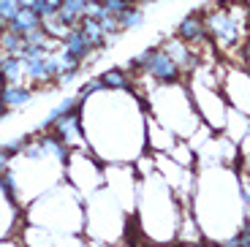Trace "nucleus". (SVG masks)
<instances>
[{
  "label": "nucleus",
  "instance_id": "obj_1",
  "mask_svg": "<svg viewBox=\"0 0 250 247\" xmlns=\"http://www.w3.org/2000/svg\"><path fill=\"white\" fill-rule=\"evenodd\" d=\"M234 11H237V6H229V3L201 11L204 25H207V36L215 41V46H239V41L245 38L248 22H245V17L242 19L234 17Z\"/></svg>",
  "mask_w": 250,
  "mask_h": 247
},
{
  "label": "nucleus",
  "instance_id": "obj_2",
  "mask_svg": "<svg viewBox=\"0 0 250 247\" xmlns=\"http://www.w3.org/2000/svg\"><path fill=\"white\" fill-rule=\"evenodd\" d=\"M128 65H131L133 74H144L147 79H152V84H180L182 76H185L182 68L161 49V46L144 49L142 55L133 57Z\"/></svg>",
  "mask_w": 250,
  "mask_h": 247
},
{
  "label": "nucleus",
  "instance_id": "obj_3",
  "mask_svg": "<svg viewBox=\"0 0 250 247\" xmlns=\"http://www.w3.org/2000/svg\"><path fill=\"white\" fill-rule=\"evenodd\" d=\"M52 133H55L68 149H87L84 128H82V106L74 111H68V114H62V117L52 125Z\"/></svg>",
  "mask_w": 250,
  "mask_h": 247
},
{
  "label": "nucleus",
  "instance_id": "obj_4",
  "mask_svg": "<svg viewBox=\"0 0 250 247\" xmlns=\"http://www.w3.org/2000/svg\"><path fill=\"white\" fill-rule=\"evenodd\" d=\"M60 46H62L65 52H68L71 57H76V60L82 62V65H84V62H90V60L95 57V52H98V49L93 46V43L87 41V36H84V33L79 30V27H71L68 36H65V38L60 41Z\"/></svg>",
  "mask_w": 250,
  "mask_h": 247
},
{
  "label": "nucleus",
  "instance_id": "obj_5",
  "mask_svg": "<svg viewBox=\"0 0 250 247\" xmlns=\"http://www.w3.org/2000/svg\"><path fill=\"white\" fill-rule=\"evenodd\" d=\"M177 38L185 41L188 46H199V43H207L209 36H207V25H204V17L201 14H188L177 25Z\"/></svg>",
  "mask_w": 250,
  "mask_h": 247
},
{
  "label": "nucleus",
  "instance_id": "obj_6",
  "mask_svg": "<svg viewBox=\"0 0 250 247\" xmlns=\"http://www.w3.org/2000/svg\"><path fill=\"white\" fill-rule=\"evenodd\" d=\"M0 84H27V68L22 57L0 52Z\"/></svg>",
  "mask_w": 250,
  "mask_h": 247
},
{
  "label": "nucleus",
  "instance_id": "obj_7",
  "mask_svg": "<svg viewBox=\"0 0 250 247\" xmlns=\"http://www.w3.org/2000/svg\"><path fill=\"white\" fill-rule=\"evenodd\" d=\"M0 98H3L8 111H14L30 103L36 98V90L30 84H0Z\"/></svg>",
  "mask_w": 250,
  "mask_h": 247
},
{
  "label": "nucleus",
  "instance_id": "obj_8",
  "mask_svg": "<svg viewBox=\"0 0 250 247\" xmlns=\"http://www.w3.org/2000/svg\"><path fill=\"white\" fill-rule=\"evenodd\" d=\"M98 76H101V82H104V87L112 90V93H131V87H133V76L125 68H109Z\"/></svg>",
  "mask_w": 250,
  "mask_h": 247
},
{
  "label": "nucleus",
  "instance_id": "obj_9",
  "mask_svg": "<svg viewBox=\"0 0 250 247\" xmlns=\"http://www.w3.org/2000/svg\"><path fill=\"white\" fill-rule=\"evenodd\" d=\"M11 27L14 33H19V36H27L30 30H36V27H41V17L36 14V8L33 6H22L17 11V17L11 19Z\"/></svg>",
  "mask_w": 250,
  "mask_h": 247
},
{
  "label": "nucleus",
  "instance_id": "obj_10",
  "mask_svg": "<svg viewBox=\"0 0 250 247\" xmlns=\"http://www.w3.org/2000/svg\"><path fill=\"white\" fill-rule=\"evenodd\" d=\"M84 6L87 3H82V0H62V6L57 8V17L68 27H79V22L84 19Z\"/></svg>",
  "mask_w": 250,
  "mask_h": 247
},
{
  "label": "nucleus",
  "instance_id": "obj_11",
  "mask_svg": "<svg viewBox=\"0 0 250 247\" xmlns=\"http://www.w3.org/2000/svg\"><path fill=\"white\" fill-rule=\"evenodd\" d=\"M25 36H19V33H14L11 27H6V30H0V52L3 55H14L19 57L22 52H25Z\"/></svg>",
  "mask_w": 250,
  "mask_h": 247
},
{
  "label": "nucleus",
  "instance_id": "obj_12",
  "mask_svg": "<svg viewBox=\"0 0 250 247\" xmlns=\"http://www.w3.org/2000/svg\"><path fill=\"white\" fill-rule=\"evenodd\" d=\"M79 30L84 33V36H87V41L93 43L95 49H104V46H106V30L101 27V22H98V19L84 17V19L79 22Z\"/></svg>",
  "mask_w": 250,
  "mask_h": 247
},
{
  "label": "nucleus",
  "instance_id": "obj_13",
  "mask_svg": "<svg viewBox=\"0 0 250 247\" xmlns=\"http://www.w3.org/2000/svg\"><path fill=\"white\" fill-rule=\"evenodd\" d=\"M82 106V101H79V95H71V98H65V101H60L57 106H52V111L46 114V120L41 123V130H52V125L57 123V120L62 117V114H68V111H74V109H79Z\"/></svg>",
  "mask_w": 250,
  "mask_h": 247
},
{
  "label": "nucleus",
  "instance_id": "obj_14",
  "mask_svg": "<svg viewBox=\"0 0 250 247\" xmlns=\"http://www.w3.org/2000/svg\"><path fill=\"white\" fill-rule=\"evenodd\" d=\"M144 22V11H142V6H128L123 14L117 17V27H120V33L123 30H133V27H139Z\"/></svg>",
  "mask_w": 250,
  "mask_h": 247
},
{
  "label": "nucleus",
  "instance_id": "obj_15",
  "mask_svg": "<svg viewBox=\"0 0 250 247\" xmlns=\"http://www.w3.org/2000/svg\"><path fill=\"white\" fill-rule=\"evenodd\" d=\"M106 87H104V82H101V76H90L84 84L79 87V101H84V98H93V95H98V93H104Z\"/></svg>",
  "mask_w": 250,
  "mask_h": 247
},
{
  "label": "nucleus",
  "instance_id": "obj_16",
  "mask_svg": "<svg viewBox=\"0 0 250 247\" xmlns=\"http://www.w3.org/2000/svg\"><path fill=\"white\" fill-rule=\"evenodd\" d=\"M104 3V8H106V14H112V17H120V14L125 11V8L131 6L128 0H101Z\"/></svg>",
  "mask_w": 250,
  "mask_h": 247
},
{
  "label": "nucleus",
  "instance_id": "obj_17",
  "mask_svg": "<svg viewBox=\"0 0 250 247\" xmlns=\"http://www.w3.org/2000/svg\"><path fill=\"white\" fill-rule=\"evenodd\" d=\"M11 161H14V152L6 144H0V171H6V168L11 166Z\"/></svg>",
  "mask_w": 250,
  "mask_h": 247
},
{
  "label": "nucleus",
  "instance_id": "obj_18",
  "mask_svg": "<svg viewBox=\"0 0 250 247\" xmlns=\"http://www.w3.org/2000/svg\"><path fill=\"white\" fill-rule=\"evenodd\" d=\"M188 247H207V242H201V239H196V242H185Z\"/></svg>",
  "mask_w": 250,
  "mask_h": 247
},
{
  "label": "nucleus",
  "instance_id": "obj_19",
  "mask_svg": "<svg viewBox=\"0 0 250 247\" xmlns=\"http://www.w3.org/2000/svg\"><path fill=\"white\" fill-rule=\"evenodd\" d=\"M6 114H8V109H6V103H3V98H0V120L6 117Z\"/></svg>",
  "mask_w": 250,
  "mask_h": 247
},
{
  "label": "nucleus",
  "instance_id": "obj_20",
  "mask_svg": "<svg viewBox=\"0 0 250 247\" xmlns=\"http://www.w3.org/2000/svg\"><path fill=\"white\" fill-rule=\"evenodd\" d=\"M163 247H188L185 242H174V245H171V242H163Z\"/></svg>",
  "mask_w": 250,
  "mask_h": 247
},
{
  "label": "nucleus",
  "instance_id": "obj_21",
  "mask_svg": "<svg viewBox=\"0 0 250 247\" xmlns=\"http://www.w3.org/2000/svg\"><path fill=\"white\" fill-rule=\"evenodd\" d=\"M207 247H226V245H223V242H220V245H218V242H207Z\"/></svg>",
  "mask_w": 250,
  "mask_h": 247
},
{
  "label": "nucleus",
  "instance_id": "obj_22",
  "mask_svg": "<svg viewBox=\"0 0 250 247\" xmlns=\"http://www.w3.org/2000/svg\"><path fill=\"white\" fill-rule=\"evenodd\" d=\"M82 3H95V0H82Z\"/></svg>",
  "mask_w": 250,
  "mask_h": 247
},
{
  "label": "nucleus",
  "instance_id": "obj_23",
  "mask_svg": "<svg viewBox=\"0 0 250 247\" xmlns=\"http://www.w3.org/2000/svg\"><path fill=\"white\" fill-rule=\"evenodd\" d=\"M128 3H131V6H133V3H136V0H128Z\"/></svg>",
  "mask_w": 250,
  "mask_h": 247
}]
</instances>
